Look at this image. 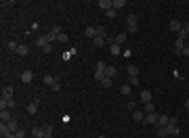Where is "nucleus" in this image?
I'll use <instances>...</instances> for the list:
<instances>
[{
	"mask_svg": "<svg viewBox=\"0 0 189 138\" xmlns=\"http://www.w3.org/2000/svg\"><path fill=\"white\" fill-rule=\"evenodd\" d=\"M126 23H128V34H137V15H128L126 17Z\"/></svg>",
	"mask_w": 189,
	"mask_h": 138,
	"instance_id": "f257e3e1",
	"label": "nucleus"
},
{
	"mask_svg": "<svg viewBox=\"0 0 189 138\" xmlns=\"http://www.w3.org/2000/svg\"><path fill=\"white\" fill-rule=\"evenodd\" d=\"M166 128H168V134H170V136H179V134H181L179 126H176V119H170V124H168Z\"/></svg>",
	"mask_w": 189,
	"mask_h": 138,
	"instance_id": "f03ea898",
	"label": "nucleus"
},
{
	"mask_svg": "<svg viewBox=\"0 0 189 138\" xmlns=\"http://www.w3.org/2000/svg\"><path fill=\"white\" fill-rule=\"evenodd\" d=\"M185 44H187L185 40L176 38V42H175V55H181V52H183V48H185Z\"/></svg>",
	"mask_w": 189,
	"mask_h": 138,
	"instance_id": "7ed1b4c3",
	"label": "nucleus"
},
{
	"mask_svg": "<svg viewBox=\"0 0 189 138\" xmlns=\"http://www.w3.org/2000/svg\"><path fill=\"white\" fill-rule=\"evenodd\" d=\"M42 82L46 84V86H50V88H53V86L59 82V77H57V76H44V77H42Z\"/></svg>",
	"mask_w": 189,
	"mask_h": 138,
	"instance_id": "20e7f679",
	"label": "nucleus"
},
{
	"mask_svg": "<svg viewBox=\"0 0 189 138\" xmlns=\"http://www.w3.org/2000/svg\"><path fill=\"white\" fill-rule=\"evenodd\" d=\"M21 82H23V84H29V82H32V80H34V73H32V71H21Z\"/></svg>",
	"mask_w": 189,
	"mask_h": 138,
	"instance_id": "39448f33",
	"label": "nucleus"
},
{
	"mask_svg": "<svg viewBox=\"0 0 189 138\" xmlns=\"http://www.w3.org/2000/svg\"><path fill=\"white\" fill-rule=\"evenodd\" d=\"M158 117L160 115H155V113H145V121L143 124H155L158 126Z\"/></svg>",
	"mask_w": 189,
	"mask_h": 138,
	"instance_id": "423d86ee",
	"label": "nucleus"
},
{
	"mask_svg": "<svg viewBox=\"0 0 189 138\" xmlns=\"http://www.w3.org/2000/svg\"><path fill=\"white\" fill-rule=\"evenodd\" d=\"M97 7L101 8V11H105V13H107V11L112 8V0H99V2H97Z\"/></svg>",
	"mask_w": 189,
	"mask_h": 138,
	"instance_id": "0eeeda50",
	"label": "nucleus"
},
{
	"mask_svg": "<svg viewBox=\"0 0 189 138\" xmlns=\"http://www.w3.org/2000/svg\"><path fill=\"white\" fill-rule=\"evenodd\" d=\"M126 40H128V34H124V32H122V34H118L116 38H113V44H118V46H122V44H124Z\"/></svg>",
	"mask_w": 189,
	"mask_h": 138,
	"instance_id": "6e6552de",
	"label": "nucleus"
},
{
	"mask_svg": "<svg viewBox=\"0 0 189 138\" xmlns=\"http://www.w3.org/2000/svg\"><path fill=\"white\" fill-rule=\"evenodd\" d=\"M25 111H28L29 115H36V113H38V101H32V103L25 107Z\"/></svg>",
	"mask_w": 189,
	"mask_h": 138,
	"instance_id": "1a4fd4ad",
	"label": "nucleus"
},
{
	"mask_svg": "<svg viewBox=\"0 0 189 138\" xmlns=\"http://www.w3.org/2000/svg\"><path fill=\"white\" fill-rule=\"evenodd\" d=\"M187 36H189V21L187 23H183L181 32H179V38H181V40H187Z\"/></svg>",
	"mask_w": 189,
	"mask_h": 138,
	"instance_id": "9d476101",
	"label": "nucleus"
},
{
	"mask_svg": "<svg viewBox=\"0 0 189 138\" xmlns=\"http://www.w3.org/2000/svg\"><path fill=\"white\" fill-rule=\"evenodd\" d=\"M105 76L112 77V80H113V77H118V69L113 67V65H107V69H105Z\"/></svg>",
	"mask_w": 189,
	"mask_h": 138,
	"instance_id": "9b49d317",
	"label": "nucleus"
},
{
	"mask_svg": "<svg viewBox=\"0 0 189 138\" xmlns=\"http://www.w3.org/2000/svg\"><path fill=\"white\" fill-rule=\"evenodd\" d=\"M126 73L130 77H139V67H137V65H128V67H126Z\"/></svg>",
	"mask_w": 189,
	"mask_h": 138,
	"instance_id": "f8f14e48",
	"label": "nucleus"
},
{
	"mask_svg": "<svg viewBox=\"0 0 189 138\" xmlns=\"http://www.w3.org/2000/svg\"><path fill=\"white\" fill-rule=\"evenodd\" d=\"M13 88H11V86H7V88H2V98H4V101H11V98H13Z\"/></svg>",
	"mask_w": 189,
	"mask_h": 138,
	"instance_id": "ddd939ff",
	"label": "nucleus"
},
{
	"mask_svg": "<svg viewBox=\"0 0 189 138\" xmlns=\"http://www.w3.org/2000/svg\"><path fill=\"white\" fill-rule=\"evenodd\" d=\"M32 136H34V138H44V128L34 126V128H32Z\"/></svg>",
	"mask_w": 189,
	"mask_h": 138,
	"instance_id": "4468645a",
	"label": "nucleus"
},
{
	"mask_svg": "<svg viewBox=\"0 0 189 138\" xmlns=\"http://www.w3.org/2000/svg\"><path fill=\"white\" fill-rule=\"evenodd\" d=\"M126 7V0H112V8L113 11H120V8Z\"/></svg>",
	"mask_w": 189,
	"mask_h": 138,
	"instance_id": "2eb2a0df",
	"label": "nucleus"
},
{
	"mask_svg": "<svg viewBox=\"0 0 189 138\" xmlns=\"http://www.w3.org/2000/svg\"><path fill=\"white\" fill-rule=\"evenodd\" d=\"M168 27H170V32H176V34H179L181 27H183V23H181V21H170V25H168Z\"/></svg>",
	"mask_w": 189,
	"mask_h": 138,
	"instance_id": "dca6fc26",
	"label": "nucleus"
},
{
	"mask_svg": "<svg viewBox=\"0 0 189 138\" xmlns=\"http://www.w3.org/2000/svg\"><path fill=\"white\" fill-rule=\"evenodd\" d=\"M133 119L134 121H145V113H143V111H133Z\"/></svg>",
	"mask_w": 189,
	"mask_h": 138,
	"instance_id": "f3484780",
	"label": "nucleus"
},
{
	"mask_svg": "<svg viewBox=\"0 0 189 138\" xmlns=\"http://www.w3.org/2000/svg\"><path fill=\"white\" fill-rule=\"evenodd\" d=\"M141 101L143 103H151V92L149 90H141Z\"/></svg>",
	"mask_w": 189,
	"mask_h": 138,
	"instance_id": "a211bd4d",
	"label": "nucleus"
},
{
	"mask_svg": "<svg viewBox=\"0 0 189 138\" xmlns=\"http://www.w3.org/2000/svg\"><path fill=\"white\" fill-rule=\"evenodd\" d=\"M11 119H13V117H11V113H8L7 109L0 111V121H4V124H7V121H11Z\"/></svg>",
	"mask_w": 189,
	"mask_h": 138,
	"instance_id": "6ab92c4d",
	"label": "nucleus"
},
{
	"mask_svg": "<svg viewBox=\"0 0 189 138\" xmlns=\"http://www.w3.org/2000/svg\"><path fill=\"white\" fill-rule=\"evenodd\" d=\"M168 124H170V117H168V115H160V117H158V126H162V128H166Z\"/></svg>",
	"mask_w": 189,
	"mask_h": 138,
	"instance_id": "aec40b11",
	"label": "nucleus"
},
{
	"mask_svg": "<svg viewBox=\"0 0 189 138\" xmlns=\"http://www.w3.org/2000/svg\"><path fill=\"white\" fill-rule=\"evenodd\" d=\"M92 42H95V46H97V48H99V46H103L105 42H107V36H97V38H95V40H92Z\"/></svg>",
	"mask_w": 189,
	"mask_h": 138,
	"instance_id": "412c9836",
	"label": "nucleus"
},
{
	"mask_svg": "<svg viewBox=\"0 0 189 138\" xmlns=\"http://www.w3.org/2000/svg\"><path fill=\"white\" fill-rule=\"evenodd\" d=\"M7 128H8V132H17L19 130V124L15 119H11V121H7Z\"/></svg>",
	"mask_w": 189,
	"mask_h": 138,
	"instance_id": "4be33fe9",
	"label": "nucleus"
},
{
	"mask_svg": "<svg viewBox=\"0 0 189 138\" xmlns=\"http://www.w3.org/2000/svg\"><path fill=\"white\" fill-rule=\"evenodd\" d=\"M99 84H101V86H103V88H112L113 80H112V77H107V76H105V77H103V80H101V82H99Z\"/></svg>",
	"mask_w": 189,
	"mask_h": 138,
	"instance_id": "5701e85b",
	"label": "nucleus"
},
{
	"mask_svg": "<svg viewBox=\"0 0 189 138\" xmlns=\"http://www.w3.org/2000/svg\"><path fill=\"white\" fill-rule=\"evenodd\" d=\"M105 69H107L105 61H97V63H95V71H103V73H105Z\"/></svg>",
	"mask_w": 189,
	"mask_h": 138,
	"instance_id": "b1692460",
	"label": "nucleus"
},
{
	"mask_svg": "<svg viewBox=\"0 0 189 138\" xmlns=\"http://www.w3.org/2000/svg\"><path fill=\"white\" fill-rule=\"evenodd\" d=\"M86 36H88V38H92V40H95V38H97V27H86Z\"/></svg>",
	"mask_w": 189,
	"mask_h": 138,
	"instance_id": "393cba45",
	"label": "nucleus"
},
{
	"mask_svg": "<svg viewBox=\"0 0 189 138\" xmlns=\"http://www.w3.org/2000/svg\"><path fill=\"white\" fill-rule=\"evenodd\" d=\"M28 52H29V48H28V46H25V44H19V48H17V55H21V57H23V55H28Z\"/></svg>",
	"mask_w": 189,
	"mask_h": 138,
	"instance_id": "a878e982",
	"label": "nucleus"
},
{
	"mask_svg": "<svg viewBox=\"0 0 189 138\" xmlns=\"http://www.w3.org/2000/svg\"><path fill=\"white\" fill-rule=\"evenodd\" d=\"M158 136H160V138L170 136V134H168V128H162V126H160V128H158Z\"/></svg>",
	"mask_w": 189,
	"mask_h": 138,
	"instance_id": "bb28decb",
	"label": "nucleus"
},
{
	"mask_svg": "<svg viewBox=\"0 0 189 138\" xmlns=\"http://www.w3.org/2000/svg\"><path fill=\"white\" fill-rule=\"evenodd\" d=\"M44 138H53V126H44Z\"/></svg>",
	"mask_w": 189,
	"mask_h": 138,
	"instance_id": "cd10ccee",
	"label": "nucleus"
},
{
	"mask_svg": "<svg viewBox=\"0 0 189 138\" xmlns=\"http://www.w3.org/2000/svg\"><path fill=\"white\" fill-rule=\"evenodd\" d=\"M7 48L11 50V52H17V48H19V44H17V42H8V44H7Z\"/></svg>",
	"mask_w": 189,
	"mask_h": 138,
	"instance_id": "c85d7f7f",
	"label": "nucleus"
},
{
	"mask_svg": "<svg viewBox=\"0 0 189 138\" xmlns=\"http://www.w3.org/2000/svg\"><path fill=\"white\" fill-rule=\"evenodd\" d=\"M130 90H133V86H130V84H124V86L120 88V92H122V94H130Z\"/></svg>",
	"mask_w": 189,
	"mask_h": 138,
	"instance_id": "c756f323",
	"label": "nucleus"
},
{
	"mask_svg": "<svg viewBox=\"0 0 189 138\" xmlns=\"http://www.w3.org/2000/svg\"><path fill=\"white\" fill-rule=\"evenodd\" d=\"M145 113H155L154 103H145Z\"/></svg>",
	"mask_w": 189,
	"mask_h": 138,
	"instance_id": "7c9ffc66",
	"label": "nucleus"
},
{
	"mask_svg": "<svg viewBox=\"0 0 189 138\" xmlns=\"http://www.w3.org/2000/svg\"><path fill=\"white\" fill-rule=\"evenodd\" d=\"M103 77H105V73H103V71H95V80H97V82H101Z\"/></svg>",
	"mask_w": 189,
	"mask_h": 138,
	"instance_id": "2f4dec72",
	"label": "nucleus"
},
{
	"mask_svg": "<svg viewBox=\"0 0 189 138\" xmlns=\"http://www.w3.org/2000/svg\"><path fill=\"white\" fill-rule=\"evenodd\" d=\"M109 50H112V55H120V46L118 44H112V48Z\"/></svg>",
	"mask_w": 189,
	"mask_h": 138,
	"instance_id": "473e14b6",
	"label": "nucleus"
},
{
	"mask_svg": "<svg viewBox=\"0 0 189 138\" xmlns=\"http://www.w3.org/2000/svg\"><path fill=\"white\" fill-rule=\"evenodd\" d=\"M71 55H76V50H74V48H71V50H67V52H63V59L67 61V59H70Z\"/></svg>",
	"mask_w": 189,
	"mask_h": 138,
	"instance_id": "72a5a7b5",
	"label": "nucleus"
},
{
	"mask_svg": "<svg viewBox=\"0 0 189 138\" xmlns=\"http://www.w3.org/2000/svg\"><path fill=\"white\" fill-rule=\"evenodd\" d=\"M42 52H46V55H50V52H53V44H46V46L42 48Z\"/></svg>",
	"mask_w": 189,
	"mask_h": 138,
	"instance_id": "f704fd0d",
	"label": "nucleus"
},
{
	"mask_svg": "<svg viewBox=\"0 0 189 138\" xmlns=\"http://www.w3.org/2000/svg\"><path fill=\"white\" fill-rule=\"evenodd\" d=\"M15 138H25V132H23V130L19 128V130L15 132Z\"/></svg>",
	"mask_w": 189,
	"mask_h": 138,
	"instance_id": "c9c22d12",
	"label": "nucleus"
},
{
	"mask_svg": "<svg viewBox=\"0 0 189 138\" xmlns=\"http://www.w3.org/2000/svg\"><path fill=\"white\" fill-rule=\"evenodd\" d=\"M128 84H130V86H139V77H130Z\"/></svg>",
	"mask_w": 189,
	"mask_h": 138,
	"instance_id": "e433bc0d",
	"label": "nucleus"
},
{
	"mask_svg": "<svg viewBox=\"0 0 189 138\" xmlns=\"http://www.w3.org/2000/svg\"><path fill=\"white\" fill-rule=\"evenodd\" d=\"M116 13H118V11H113V8H109V11H107V13H105V15H107L109 19H113V17H116Z\"/></svg>",
	"mask_w": 189,
	"mask_h": 138,
	"instance_id": "4c0bfd02",
	"label": "nucleus"
},
{
	"mask_svg": "<svg viewBox=\"0 0 189 138\" xmlns=\"http://www.w3.org/2000/svg\"><path fill=\"white\" fill-rule=\"evenodd\" d=\"M126 107H128V109H130V111H137V103H134V101H130V103L126 105Z\"/></svg>",
	"mask_w": 189,
	"mask_h": 138,
	"instance_id": "58836bf2",
	"label": "nucleus"
},
{
	"mask_svg": "<svg viewBox=\"0 0 189 138\" xmlns=\"http://www.w3.org/2000/svg\"><path fill=\"white\" fill-rule=\"evenodd\" d=\"M181 57H189V44H185V48H183Z\"/></svg>",
	"mask_w": 189,
	"mask_h": 138,
	"instance_id": "ea45409f",
	"label": "nucleus"
},
{
	"mask_svg": "<svg viewBox=\"0 0 189 138\" xmlns=\"http://www.w3.org/2000/svg\"><path fill=\"white\" fill-rule=\"evenodd\" d=\"M57 40H59V42H67V40H70V38H67V34H61V36H59V38H57Z\"/></svg>",
	"mask_w": 189,
	"mask_h": 138,
	"instance_id": "a19ab883",
	"label": "nucleus"
},
{
	"mask_svg": "<svg viewBox=\"0 0 189 138\" xmlns=\"http://www.w3.org/2000/svg\"><path fill=\"white\" fill-rule=\"evenodd\" d=\"M2 138H15V132H7V134H2Z\"/></svg>",
	"mask_w": 189,
	"mask_h": 138,
	"instance_id": "79ce46f5",
	"label": "nucleus"
},
{
	"mask_svg": "<svg viewBox=\"0 0 189 138\" xmlns=\"http://www.w3.org/2000/svg\"><path fill=\"white\" fill-rule=\"evenodd\" d=\"M185 109L189 111V98H187V101H185Z\"/></svg>",
	"mask_w": 189,
	"mask_h": 138,
	"instance_id": "37998d69",
	"label": "nucleus"
},
{
	"mask_svg": "<svg viewBox=\"0 0 189 138\" xmlns=\"http://www.w3.org/2000/svg\"><path fill=\"white\" fill-rule=\"evenodd\" d=\"M97 138H105V136H97Z\"/></svg>",
	"mask_w": 189,
	"mask_h": 138,
	"instance_id": "c03bdc74",
	"label": "nucleus"
}]
</instances>
